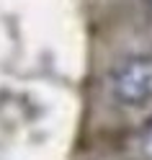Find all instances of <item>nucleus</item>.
I'll list each match as a JSON object with an SVG mask.
<instances>
[{
    "instance_id": "nucleus-2",
    "label": "nucleus",
    "mask_w": 152,
    "mask_h": 160,
    "mask_svg": "<svg viewBox=\"0 0 152 160\" xmlns=\"http://www.w3.org/2000/svg\"><path fill=\"white\" fill-rule=\"evenodd\" d=\"M134 160H152V119L134 137Z\"/></svg>"
},
{
    "instance_id": "nucleus-3",
    "label": "nucleus",
    "mask_w": 152,
    "mask_h": 160,
    "mask_svg": "<svg viewBox=\"0 0 152 160\" xmlns=\"http://www.w3.org/2000/svg\"><path fill=\"white\" fill-rule=\"evenodd\" d=\"M150 3H152V0H150Z\"/></svg>"
},
{
    "instance_id": "nucleus-1",
    "label": "nucleus",
    "mask_w": 152,
    "mask_h": 160,
    "mask_svg": "<svg viewBox=\"0 0 152 160\" xmlns=\"http://www.w3.org/2000/svg\"><path fill=\"white\" fill-rule=\"evenodd\" d=\"M111 96L121 106L139 108L152 101V54H131L111 70Z\"/></svg>"
}]
</instances>
